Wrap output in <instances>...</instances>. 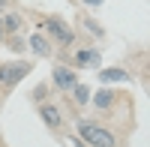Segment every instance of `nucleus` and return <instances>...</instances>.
<instances>
[{"label":"nucleus","mask_w":150,"mask_h":147,"mask_svg":"<svg viewBox=\"0 0 150 147\" xmlns=\"http://www.w3.org/2000/svg\"><path fill=\"white\" fill-rule=\"evenodd\" d=\"M75 135H78L87 147H120L114 132L105 129V126H99V123H93V120H78Z\"/></svg>","instance_id":"nucleus-1"},{"label":"nucleus","mask_w":150,"mask_h":147,"mask_svg":"<svg viewBox=\"0 0 150 147\" xmlns=\"http://www.w3.org/2000/svg\"><path fill=\"white\" fill-rule=\"evenodd\" d=\"M42 33H45L48 39H51V45H57V48H72V45H75V30L69 27L63 18H57V15H48V18L42 21Z\"/></svg>","instance_id":"nucleus-2"},{"label":"nucleus","mask_w":150,"mask_h":147,"mask_svg":"<svg viewBox=\"0 0 150 147\" xmlns=\"http://www.w3.org/2000/svg\"><path fill=\"white\" fill-rule=\"evenodd\" d=\"M30 72H33L30 60H6V63H0V87L3 90H15Z\"/></svg>","instance_id":"nucleus-3"},{"label":"nucleus","mask_w":150,"mask_h":147,"mask_svg":"<svg viewBox=\"0 0 150 147\" xmlns=\"http://www.w3.org/2000/svg\"><path fill=\"white\" fill-rule=\"evenodd\" d=\"M78 84V69H72L66 63H54L51 66V87H57L60 93H69Z\"/></svg>","instance_id":"nucleus-4"},{"label":"nucleus","mask_w":150,"mask_h":147,"mask_svg":"<svg viewBox=\"0 0 150 147\" xmlns=\"http://www.w3.org/2000/svg\"><path fill=\"white\" fill-rule=\"evenodd\" d=\"M99 66H102L99 48L84 45V48H75V51H72V69H99Z\"/></svg>","instance_id":"nucleus-5"},{"label":"nucleus","mask_w":150,"mask_h":147,"mask_svg":"<svg viewBox=\"0 0 150 147\" xmlns=\"http://www.w3.org/2000/svg\"><path fill=\"white\" fill-rule=\"evenodd\" d=\"M39 120L51 129V132H60L66 126V120H63V111L54 105V102H39Z\"/></svg>","instance_id":"nucleus-6"},{"label":"nucleus","mask_w":150,"mask_h":147,"mask_svg":"<svg viewBox=\"0 0 150 147\" xmlns=\"http://www.w3.org/2000/svg\"><path fill=\"white\" fill-rule=\"evenodd\" d=\"M27 51H33V57L45 60V57H51L54 45H51V39H48L42 30H36V33H30V36H27Z\"/></svg>","instance_id":"nucleus-7"},{"label":"nucleus","mask_w":150,"mask_h":147,"mask_svg":"<svg viewBox=\"0 0 150 147\" xmlns=\"http://www.w3.org/2000/svg\"><path fill=\"white\" fill-rule=\"evenodd\" d=\"M96 78L102 84H126V81H132V72L126 66H99Z\"/></svg>","instance_id":"nucleus-8"},{"label":"nucleus","mask_w":150,"mask_h":147,"mask_svg":"<svg viewBox=\"0 0 150 147\" xmlns=\"http://www.w3.org/2000/svg\"><path fill=\"white\" fill-rule=\"evenodd\" d=\"M0 24H3V33L6 36H18L24 30V15L15 12V9H6L3 15H0Z\"/></svg>","instance_id":"nucleus-9"},{"label":"nucleus","mask_w":150,"mask_h":147,"mask_svg":"<svg viewBox=\"0 0 150 147\" xmlns=\"http://www.w3.org/2000/svg\"><path fill=\"white\" fill-rule=\"evenodd\" d=\"M117 96H120V93H114L108 84H102V90H99V93H90V105L99 108V111H105V108H111V105L117 102Z\"/></svg>","instance_id":"nucleus-10"},{"label":"nucleus","mask_w":150,"mask_h":147,"mask_svg":"<svg viewBox=\"0 0 150 147\" xmlns=\"http://www.w3.org/2000/svg\"><path fill=\"white\" fill-rule=\"evenodd\" d=\"M69 93H72V102L78 105V108H81V105H90V87H87V84H81V81H78Z\"/></svg>","instance_id":"nucleus-11"},{"label":"nucleus","mask_w":150,"mask_h":147,"mask_svg":"<svg viewBox=\"0 0 150 147\" xmlns=\"http://www.w3.org/2000/svg\"><path fill=\"white\" fill-rule=\"evenodd\" d=\"M81 27L90 33V36H96V39H105V27H102L96 18H81Z\"/></svg>","instance_id":"nucleus-12"},{"label":"nucleus","mask_w":150,"mask_h":147,"mask_svg":"<svg viewBox=\"0 0 150 147\" xmlns=\"http://www.w3.org/2000/svg\"><path fill=\"white\" fill-rule=\"evenodd\" d=\"M48 90H51V84H36V90H30V102H48Z\"/></svg>","instance_id":"nucleus-13"},{"label":"nucleus","mask_w":150,"mask_h":147,"mask_svg":"<svg viewBox=\"0 0 150 147\" xmlns=\"http://www.w3.org/2000/svg\"><path fill=\"white\" fill-rule=\"evenodd\" d=\"M6 42H9V48L15 54H21V51H27V48H24V39H21V33L18 36H6Z\"/></svg>","instance_id":"nucleus-14"},{"label":"nucleus","mask_w":150,"mask_h":147,"mask_svg":"<svg viewBox=\"0 0 150 147\" xmlns=\"http://www.w3.org/2000/svg\"><path fill=\"white\" fill-rule=\"evenodd\" d=\"M81 3H84L87 9H99V6H105V0H81Z\"/></svg>","instance_id":"nucleus-15"},{"label":"nucleus","mask_w":150,"mask_h":147,"mask_svg":"<svg viewBox=\"0 0 150 147\" xmlns=\"http://www.w3.org/2000/svg\"><path fill=\"white\" fill-rule=\"evenodd\" d=\"M69 144H75V147H87V144H84V141H81V138H78V135H75V138H72V141H69Z\"/></svg>","instance_id":"nucleus-16"},{"label":"nucleus","mask_w":150,"mask_h":147,"mask_svg":"<svg viewBox=\"0 0 150 147\" xmlns=\"http://www.w3.org/2000/svg\"><path fill=\"white\" fill-rule=\"evenodd\" d=\"M9 9V0H0V12H6Z\"/></svg>","instance_id":"nucleus-17"},{"label":"nucleus","mask_w":150,"mask_h":147,"mask_svg":"<svg viewBox=\"0 0 150 147\" xmlns=\"http://www.w3.org/2000/svg\"><path fill=\"white\" fill-rule=\"evenodd\" d=\"M6 39V33H3V24H0V42H3Z\"/></svg>","instance_id":"nucleus-18"}]
</instances>
